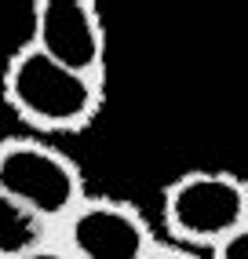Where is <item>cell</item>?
<instances>
[{
    "label": "cell",
    "instance_id": "2",
    "mask_svg": "<svg viewBox=\"0 0 248 259\" xmlns=\"http://www.w3.org/2000/svg\"><path fill=\"white\" fill-rule=\"evenodd\" d=\"M248 227V179L230 168L179 171L161 194V237L208 255Z\"/></svg>",
    "mask_w": 248,
    "mask_h": 259
},
{
    "label": "cell",
    "instance_id": "1",
    "mask_svg": "<svg viewBox=\"0 0 248 259\" xmlns=\"http://www.w3.org/2000/svg\"><path fill=\"white\" fill-rule=\"evenodd\" d=\"M0 99L29 128V135H80L102 113L106 80L66 70L22 40L4 66Z\"/></svg>",
    "mask_w": 248,
    "mask_h": 259
},
{
    "label": "cell",
    "instance_id": "4",
    "mask_svg": "<svg viewBox=\"0 0 248 259\" xmlns=\"http://www.w3.org/2000/svg\"><path fill=\"white\" fill-rule=\"evenodd\" d=\"M51 241L69 259H146L161 234L135 201L88 194L55 227Z\"/></svg>",
    "mask_w": 248,
    "mask_h": 259
},
{
    "label": "cell",
    "instance_id": "7",
    "mask_svg": "<svg viewBox=\"0 0 248 259\" xmlns=\"http://www.w3.org/2000/svg\"><path fill=\"white\" fill-rule=\"evenodd\" d=\"M208 259H248V227L237 230L234 237H226L219 248H212Z\"/></svg>",
    "mask_w": 248,
    "mask_h": 259
},
{
    "label": "cell",
    "instance_id": "6",
    "mask_svg": "<svg viewBox=\"0 0 248 259\" xmlns=\"http://www.w3.org/2000/svg\"><path fill=\"white\" fill-rule=\"evenodd\" d=\"M51 241V227L0 190V259L26 255Z\"/></svg>",
    "mask_w": 248,
    "mask_h": 259
},
{
    "label": "cell",
    "instance_id": "9",
    "mask_svg": "<svg viewBox=\"0 0 248 259\" xmlns=\"http://www.w3.org/2000/svg\"><path fill=\"white\" fill-rule=\"evenodd\" d=\"M15 259H69L55 241H48V245H40V248H33V252H26V255H15Z\"/></svg>",
    "mask_w": 248,
    "mask_h": 259
},
{
    "label": "cell",
    "instance_id": "3",
    "mask_svg": "<svg viewBox=\"0 0 248 259\" xmlns=\"http://www.w3.org/2000/svg\"><path fill=\"white\" fill-rule=\"evenodd\" d=\"M0 190L55 227L88 197L84 171L69 153L44 135H4L0 139Z\"/></svg>",
    "mask_w": 248,
    "mask_h": 259
},
{
    "label": "cell",
    "instance_id": "8",
    "mask_svg": "<svg viewBox=\"0 0 248 259\" xmlns=\"http://www.w3.org/2000/svg\"><path fill=\"white\" fill-rule=\"evenodd\" d=\"M146 259H208V255H201V252H193V248H183V245H172V241H157V245L150 248V255Z\"/></svg>",
    "mask_w": 248,
    "mask_h": 259
},
{
    "label": "cell",
    "instance_id": "5",
    "mask_svg": "<svg viewBox=\"0 0 248 259\" xmlns=\"http://www.w3.org/2000/svg\"><path fill=\"white\" fill-rule=\"evenodd\" d=\"M29 48L92 80H106V22L92 0H37L29 11Z\"/></svg>",
    "mask_w": 248,
    "mask_h": 259
}]
</instances>
